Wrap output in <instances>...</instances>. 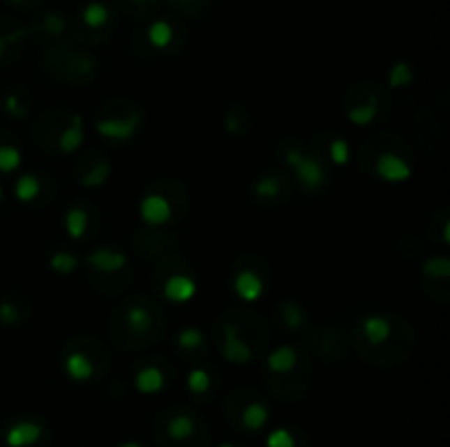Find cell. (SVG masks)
Instances as JSON below:
<instances>
[{
  "label": "cell",
  "instance_id": "7",
  "mask_svg": "<svg viewBox=\"0 0 450 447\" xmlns=\"http://www.w3.org/2000/svg\"><path fill=\"white\" fill-rule=\"evenodd\" d=\"M163 294L170 303L180 305V303L191 301V298L198 294V285H196V281L187 274H174L167 279V283H165Z\"/></svg>",
  "mask_w": 450,
  "mask_h": 447
},
{
  "label": "cell",
  "instance_id": "39",
  "mask_svg": "<svg viewBox=\"0 0 450 447\" xmlns=\"http://www.w3.org/2000/svg\"><path fill=\"white\" fill-rule=\"evenodd\" d=\"M7 3H13V5H20V3H24V0H7Z\"/></svg>",
  "mask_w": 450,
  "mask_h": 447
},
{
  "label": "cell",
  "instance_id": "14",
  "mask_svg": "<svg viewBox=\"0 0 450 447\" xmlns=\"http://www.w3.org/2000/svg\"><path fill=\"white\" fill-rule=\"evenodd\" d=\"M297 366V351L290 345H283L268 355V368L277 375H286Z\"/></svg>",
  "mask_w": 450,
  "mask_h": 447
},
{
  "label": "cell",
  "instance_id": "30",
  "mask_svg": "<svg viewBox=\"0 0 450 447\" xmlns=\"http://www.w3.org/2000/svg\"><path fill=\"white\" fill-rule=\"evenodd\" d=\"M378 114L376 103H365V106H356L347 112V118L354 125H369Z\"/></svg>",
  "mask_w": 450,
  "mask_h": 447
},
{
  "label": "cell",
  "instance_id": "10",
  "mask_svg": "<svg viewBox=\"0 0 450 447\" xmlns=\"http://www.w3.org/2000/svg\"><path fill=\"white\" fill-rule=\"evenodd\" d=\"M391 334H393L391 322L380 314H371L363 320V336L371 347H382L384 342H389Z\"/></svg>",
  "mask_w": 450,
  "mask_h": 447
},
{
  "label": "cell",
  "instance_id": "16",
  "mask_svg": "<svg viewBox=\"0 0 450 447\" xmlns=\"http://www.w3.org/2000/svg\"><path fill=\"white\" fill-rule=\"evenodd\" d=\"M64 228H66L70 240H82V237L86 235V230H88V213L80 206L70 208V211L66 213V217H64Z\"/></svg>",
  "mask_w": 450,
  "mask_h": 447
},
{
  "label": "cell",
  "instance_id": "20",
  "mask_svg": "<svg viewBox=\"0 0 450 447\" xmlns=\"http://www.w3.org/2000/svg\"><path fill=\"white\" fill-rule=\"evenodd\" d=\"M40 180L33 173H24L20 175V180L16 182V198L20 202H33L40 196Z\"/></svg>",
  "mask_w": 450,
  "mask_h": 447
},
{
  "label": "cell",
  "instance_id": "36",
  "mask_svg": "<svg viewBox=\"0 0 450 447\" xmlns=\"http://www.w3.org/2000/svg\"><path fill=\"white\" fill-rule=\"evenodd\" d=\"M119 447H143L141 443H134V441H126V443H121Z\"/></svg>",
  "mask_w": 450,
  "mask_h": 447
},
{
  "label": "cell",
  "instance_id": "17",
  "mask_svg": "<svg viewBox=\"0 0 450 447\" xmlns=\"http://www.w3.org/2000/svg\"><path fill=\"white\" fill-rule=\"evenodd\" d=\"M147 40L152 47L156 49H167L172 40H174V29L170 22H165V20H156L147 26Z\"/></svg>",
  "mask_w": 450,
  "mask_h": 447
},
{
  "label": "cell",
  "instance_id": "23",
  "mask_svg": "<svg viewBox=\"0 0 450 447\" xmlns=\"http://www.w3.org/2000/svg\"><path fill=\"white\" fill-rule=\"evenodd\" d=\"M281 318H283V322H286L288 329H292V331H299L303 327V322H306L303 309L299 307L297 303H292V301H286L281 305Z\"/></svg>",
  "mask_w": 450,
  "mask_h": 447
},
{
  "label": "cell",
  "instance_id": "33",
  "mask_svg": "<svg viewBox=\"0 0 450 447\" xmlns=\"http://www.w3.org/2000/svg\"><path fill=\"white\" fill-rule=\"evenodd\" d=\"M266 447H294V437L286 428H277L266 437Z\"/></svg>",
  "mask_w": 450,
  "mask_h": 447
},
{
  "label": "cell",
  "instance_id": "28",
  "mask_svg": "<svg viewBox=\"0 0 450 447\" xmlns=\"http://www.w3.org/2000/svg\"><path fill=\"white\" fill-rule=\"evenodd\" d=\"M413 81V70L407 62H396L389 72V86L391 88H404Z\"/></svg>",
  "mask_w": 450,
  "mask_h": 447
},
{
  "label": "cell",
  "instance_id": "24",
  "mask_svg": "<svg viewBox=\"0 0 450 447\" xmlns=\"http://www.w3.org/2000/svg\"><path fill=\"white\" fill-rule=\"evenodd\" d=\"M187 389L193 395H204L211 389V375L204 368H193L187 372Z\"/></svg>",
  "mask_w": 450,
  "mask_h": 447
},
{
  "label": "cell",
  "instance_id": "31",
  "mask_svg": "<svg viewBox=\"0 0 450 447\" xmlns=\"http://www.w3.org/2000/svg\"><path fill=\"white\" fill-rule=\"evenodd\" d=\"M329 158H332L334 165L343 167L350 162V143L345 139H334L329 143Z\"/></svg>",
  "mask_w": 450,
  "mask_h": 447
},
{
  "label": "cell",
  "instance_id": "38",
  "mask_svg": "<svg viewBox=\"0 0 450 447\" xmlns=\"http://www.w3.org/2000/svg\"><path fill=\"white\" fill-rule=\"evenodd\" d=\"M7 40H9V38H7ZM7 40H0V55H3V49H5V42H7Z\"/></svg>",
  "mask_w": 450,
  "mask_h": 447
},
{
  "label": "cell",
  "instance_id": "8",
  "mask_svg": "<svg viewBox=\"0 0 450 447\" xmlns=\"http://www.w3.org/2000/svg\"><path fill=\"white\" fill-rule=\"evenodd\" d=\"M44 434V428L36 421H20L7 430V445L9 447H31L36 445Z\"/></svg>",
  "mask_w": 450,
  "mask_h": 447
},
{
  "label": "cell",
  "instance_id": "37",
  "mask_svg": "<svg viewBox=\"0 0 450 447\" xmlns=\"http://www.w3.org/2000/svg\"><path fill=\"white\" fill-rule=\"evenodd\" d=\"M448 233H450V224L444 226V244H448Z\"/></svg>",
  "mask_w": 450,
  "mask_h": 447
},
{
  "label": "cell",
  "instance_id": "11",
  "mask_svg": "<svg viewBox=\"0 0 450 447\" xmlns=\"http://www.w3.org/2000/svg\"><path fill=\"white\" fill-rule=\"evenodd\" d=\"M64 370H66V375L73 379V382H88V379H93L95 375V364L93 360L82 353V351H70L66 355V360H64Z\"/></svg>",
  "mask_w": 450,
  "mask_h": 447
},
{
  "label": "cell",
  "instance_id": "3",
  "mask_svg": "<svg viewBox=\"0 0 450 447\" xmlns=\"http://www.w3.org/2000/svg\"><path fill=\"white\" fill-rule=\"evenodd\" d=\"M139 215L149 226H160L167 224L172 217V206L167 198H163L160 193H147L139 204Z\"/></svg>",
  "mask_w": 450,
  "mask_h": 447
},
{
  "label": "cell",
  "instance_id": "6",
  "mask_svg": "<svg viewBox=\"0 0 450 447\" xmlns=\"http://www.w3.org/2000/svg\"><path fill=\"white\" fill-rule=\"evenodd\" d=\"M86 263L90 267H95V270L103 272V274H110V272L123 270L126 263H128V257L123 255V252L112 250V248H97L86 257Z\"/></svg>",
  "mask_w": 450,
  "mask_h": 447
},
{
  "label": "cell",
  "instance_id": "41",
  "mask_svg": "<svg viewBox=\"0 0 450 447\" xmlns=\"http://www.w3.org/2000/svg\"><path fill=\"white\" fill-rule=\"evenodd\" d=\"M0 202H3V189H0Z\"/></svg>",
  "mask_w": 450,
  "mask_h": 447
},
{
  "label": "cell",
  "instance_id": "2",
  "mask_svg": "<svg viewBox=\"0 0 450 447\" xmlns=\"http://www.w3.org/2000/svg\"><path fill=\"white\" fill-rule=\"evenodd\" d=\"M141 125V116L139 114H128L121 118H101L97 121L95 130L99 136L108 139V141H130L134 139V134L139 132Z\"/></svg>",
  "mask_w": 450,
  "mask_h": 447
},
{
  "label": "cell",
  "instance_id": "34",
  "mask_svg": "<svg viewBox=\"0 0 450 447\" xmlns=\"http://www.w3.org/2000/svg\"><path fill=\"white\" fill-rule=\"evenodd\" d=\"M18 318H20V314H18L16 305L9 303V301L0 303V322H3V324H16Z\"/></svg>",
  "mask_w": 450,
  "mask_h": 447
},
{
  "label": "cell",
  "instance_id": "42",
  "mask_svg": "<svg viewBox=\"0 0 450 447\" xmlns=\"http://www.w3.org/2000/svg\"><path fill=\"white\" fill-rule=\"evenodd\" d=\"M137 3H143V0H137Z\"/></svg>",
  "mask_w": 450,
  "mask_h": 447
},
{
  "label": "cell",
  "instance_id": "9",
  "mask_svg": "<svg viewBox=\"0 0 450 447\" xmlns=\"http://www.w3.org/2000/svg\"><path fill=\"white\" fill-rule=\"evenodd\" d=\"M233 292L242 298V301L255 303V301H260L264 294V281H262V276H257V272L242 270L233 279Z\"/></svg>",
  "mask_w": 450,
  "mask_h": 447
},
{
  "label": "cell",
  "instance_id": "1",
  "mask_svg": "<svg viewBox=\"0 0 450 447\" xmlns=\"http://www.w3.org/2000/svg\"><path fill=\"white\" fill-rule=\"evenodd\" d=\"M286 165L294 171L297 180L301 182V187L306 191H317L323 187L325 182V169L321 167V162L317 158H312L308 154H303L301 149H288L286 156Z\"/></svg>",
  "mask_w": 450,
  "mask_h": 447
},
{
  "label": "cell",
  "instance_id": "40",
  "mask_svg": "<svg viewBox=\"0 0 450 447\" xmlns=\"http://www.w3.org/2000/svg\"><path fill=\"white\" fill-rule=\"evenodd\" d=\"M220 447H235V445H231V443H222Z\"/></svg>",
  "mask_w": 450,
  "mask_h": 447
},
{
  "label": "cell",
  "instance_id": "21",
  "mask_svg": "<svg viewBox=\"0 0 450 447\" xmlns=\"http://www.w3.org/2000/svg\"><path fill=\"white\" fill-rule=\"evenodd\" d=\"M80 259L73 255V252H66V250H59V252H53L51 259H49V265L51 270H55L57 274H70L75 267H77Z\"/></svg>",
  "mask_w": 450,
  "mask_h": 447
},
{
  "label": "cell",
  "instance_id": "22",
  "mask_svg": "<svg viewBox=\"0 0 450 447\" xmlns=\"http://www.w3.org/2000/svg\"><path fill=\"white\" fill-rule=\"evenodd\" d=\"M22 165V154L13 145H0V173H11Z\"/></svg>",
  "mask_w": 450,
  "mask_h": 447
},
{
  "label": "cell",
  "instance_id": "18",
  "mask_svg": "<svg viewBox=\"0 0 450 447\" xmlns=\"http://www.w3.org/2000/svg\"><path fill=\"white\" fill-rule=\"evenodd\" d=\"M193 432H196V423H193L189 414H176L167 423V434L174 441H185L193 434Z\"/></svg>",
  "mask_w": 450,
  "mask_h": 447
},
{
  "label": "cell",
  "instance_id": "32",
  "mask_svg": "<svg viewBox=\"0 0 450 447\" xmlns=\"http://www.w3.org/2000/svg\"><path fill=\"white\" fill-rule=\"evenodd\" d=\"M253 193H255L257 198H262V200L275 198L277 193H279V182L275 180V178H270V175L260 178V180L253 185Z\"/></svg>",
  "mask_w": 450,
  "mask_h": 447
},
{
  "label": "cell",
  "instance_id": "5",
  "mask_svg": "<svg viewBox=\"0 0 450 447\" xmlns=\"http://www.w3.org/2000/svg\"><path fill=\"white\" fill-rule=\"evenodd\" d=\"M222 355L231 364H248L253 360V351L246 342L239 338L237 327L227 324L224 327V342H222Z\"/></svg>",
  "mask_w": 450,
  "mask_h": 447
},
{
  "label": "cell",
  "instance_id": "35",
  "mask_svg": "<svg viewBox=\"0 0 450 447\" xmlns=\"http://www.w3.org/2000/svg\"><path fill=\"white\" fill-rule=\"evenodd\" d=\"M5 110L9 112V114H13V116H22L24 114V110L20 108V99L16 97V95H9L7 99H5Z\"/></svg>",
  "mask_w": 450,
  "mask_h": 447
},
{
  "label": "cell",
  "instance_id": "15",
  "mask_svg": "<svg viewBox=\"0 0 450 447\" xmlns=\"http://www.w3.org/2000/svg\"><path fill=\"white\" fill-rule=\"evenodd\" d=\"M268 416H270L268 408L264 404H260V401H253V404H248L242 410V423L250 432H260L268 423Z\"/></svg>",
  "mask_w": 450,
  "mask_h": 447
},
{
  "label": "cell",
  "instance_id": "25",
  "mask_svg": "<svg viewBox=\"0 0 450 447\" xmlns=\"http://www.w3.org/2000/svg\"><path fill=\"white\" fill-rule=\"evenodd\" d=\"M110 171H112V167H110V162H106V160H101V162H97V165L90 169L84 178H82V182H84V187H101L103 182L108 180V175H110Z\"/></svg>",
  "mask_w": 450,
  "mask_h": 447
},
{
  "label": "cell",
  "instance_id": "19",
  "mask_svg": "<svg viewBox=\"0 0 450 447\" xmlns=\"http://www.w3.org/2000/svg\"><path fill=\"white\" fill-rule=\"evenodd\" d=\"M82 18H84L86 26L101 29L103 24L110 20V9L103 5V3H88L86 9H84V13H82Z\"/></svg>",
  "mask_w": 450,
  "mask_h": 447
},
{
  "label": "cell",
  "instance_id": "29",
  "mask_svg": "<svg viewBox=\"0 0 450 447\" xmlns=\"http://www.w3.org/2000/svg\"><path fill=\"white\" fill-rule=\"evenodd\" d=\"M422 270L430 279H448L450 276V261H448V257H430L424 261Z\"/></svg>",
  "mask_w": 450,
  "mask_h": 447
},
{
  "label": "cell",
  "instance_id": "27",
  "mask_svg": "<svg viewBox=\"0 0 450 447\" xmlns=\"http://www.w3.org/2000/svg\"><path fill=\"white\" fill-rule=\"evenodd\" d=\"M128 324L134 334H145L149 329V324H152V316L143 307H132L128 311Z\"/></svg>",
  "mask_w": 450,
  "mask_h": 447
},
{
  "label": "cell",
  "instance_id": "13",
  "mask_svg": "<svg viewBox=\"0 0 450 447\" xmlns=\"http://www.w3.org/2000/svg\"><path fill=\"white\" fill-rule=\"evenodd\" d=\"M82 143H84V123H82V116L75 114L70 125L62 134H59L57 147H59V152L73 154V152H77V149L82 147Z\"/></svg>",
  "mask_w": 450,
  "mask_h": 447
},
{
  "label": "cell",
  "instance_id": "26",
  "mask_svg": "<svg viewBox=\"0 0 450 447\" xmlns=\"http://www.w3.org/2000/svg\"><path fill=\"white\" fill-rule=\"evenodd\" d=\"M176 342L180 349L193 351L204 345V336L196 329V327H185V329H180V334L176 336Z\"/></svg>",
  "mask_w": 450,
  "mask_h": 447
},
{
  "label": "cell",
  "instance_id": "12",
  "mask_svg": "<svg viewBox=\"0 0 450 447\" xmlns=\"http://www.w3.org/2000/svg\"><path fill=\"white\" fill-rule=\"evenodd\" d=\"M134 389L141 395H156L165 389V375L158 366H145L134 375Z\"/></svg>",
  "mask_w": 450,
  "mask_h": 447
},
{
  "label": "cell",
  "instance_id": "4",
  "mask_svg": "<svg viewBox=\"0 0 450 447\" xmlns=\"http://www.w3.org/2000/svg\"><path fill=\"white\" fill-rule=\"evenodd\" d=\"M376 173L387 182H404L413 175V169L402 156L384 152L376 160Z\"/></svg>",
  "mask_w": 450,
  "mask_h": 447
}]
</instances>
